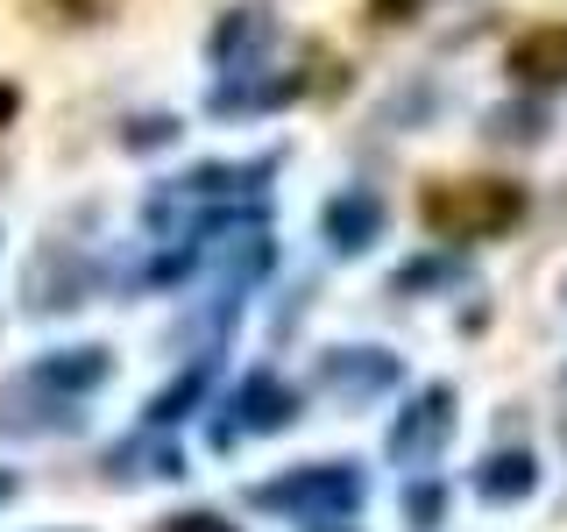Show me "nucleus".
<instances>
[{
	"mask_svg": "<svg viewBox=\"0 0 567 532\" xmlns=\"http://www.w3.org/2000/svg\"><path fill=\"white\" fill-rule=\"evenodd\" d=\"M419 221L440 242H489L525 221V185L511 177H433L419 192Z\"/></svg>",
	"mask_w": 567,
	"mask_h": 532,
	"instance_id": "1",
	"label": "nucleus"
},
{
	"mask_svg": "<svg viewBox=\"0 0 567 532\" xmlns=\"http://www.w3.org/2000/svg\"><path fill=\"white\" fill-rule=\"evenodd\" d=\"M362 469L354 461H306V469H284L270 475V483H256L248 490V504L256 511H284V519H298V525H341L362 511Z\"/></svg>",
	"mask_w": 567,
	"mask_h": 532,
	"instance_id": "2",
	"label": "nucleus"
},
{
	"mask_svg": "<svg viewBox=\"0 0 567 532\" xmlns=\"http://www.w3.org/2000/svg\"><path fill=\"white\" fill-rule=\"evenodd\" d=\"M284 426H298V390L284 383L277 369H248L235 383L227 419H213V454H227L241 433H284Z\"/></svg>",
	"mask_w": 567,
	"mask_h": 532,
	"instance_id": "3",
	"label": "nucleus"
},
{
	"mask_svg": "<svg viewBox=\"0 0 567 532\" xmlns=\"http://www.w3.org/2000/svg\"><path fill=\"white\" fill-rule=\"evenodd\" d=\"M0 433H22V440H50V433H85V412L79 398H64V390H50L43 377H14L0 390Z\"/></svg>",
	"mask_w": 567,
	"mask_h": 532,
	"instance_id": "4",
	"label": "nucleus"
},
{
	"mask_svg": "<svg viewBox=\"0 0 567 532\" xmlns=\"http://www.w3.org/2000/svg\"><path fill=\"white\" fill-rule=\"evenodd\" d=\"M93 284H100V270L79 256V248L50 242V248H35V263H29V277H22V306L29 313H71V306L93 298Z\"/></svg>",
	"mask_w": 567,
	"mask_h": 532,
	"instance_id": "5",
	"label": "nucleus"
},
{
	"mask_svg": "<svg viewBox=\"0 0 567 532\" xmlns=\"http://www.w3.org/2000/svg\"><path fill=\"white\" fill-rule=\"evenodd\" d=\"M454 440V390L447 383H425L412 405L398 412V426H390V461H404V469H425L440 448Z\"/></svg>",
	"mask_w": 567,
	"mask_h": 532,
	"instance_id": "6",
	"label": "nucleus"
},
{
	"mask_svg": "<svg viewBox=\"0 0 567 532\" xmlns=\"http://www.w3.org/2000/svg\"><path fill=\"white\" fill-rule=\"evenodd\" d=\"M404 377V362L390 348H333L319 355V383L333 390V398H377V390H390Z\"/></svg>",
	"mask_w": 567,
	"mask_h": 532,
	"instance_id": "7",
	"label": "nucleus"
},
{
	"mask_svg": "<svg viewBox=\"0 0 567 532\" xmlns=\"http://www.w3.org/2000/svg\"><path fill=\"white\" fill-rule=\"evenodd\" d=\"M319 235H327L333 256H362L369 242L383 235V200L369 185H348V192H333L327 213H319Z\"/></svg>",
	"mask_w": 567,
	"mask_h": 532,
	"instance_id": "8",
	"label": "nucleus"
},
{
	"mask_svg": "<svg viewBox=\"0 0 567 532\" xmlns=\"http://www.w3.org/2000/svg\"><path fill=\"white\" fill-rule=\"evenodd\" d=\"M270 43H277V22L262 8H227L220 22H213V35H206V58L220 71H256Z\"/></svg>",
	"mask_w": 567,
	"mask_h": 532,
	"instance_id": "9",
	"label": "nucleus"
},
{
	"mask_svg": "<svg viewBox=\"0 0 567 532\" xmlns=\"http://www.w3.org/2000/svg\"><path fill=\"white\" fill-rule=\"evenodd\" d=\"M511 79L518 85H567V22H539L511 43Z\"/></svg>",
	"mask_w": 567,
	"mask_h": 532,
	"instance_id": "10",
	"label": "nucleus"
},
{
	"mask_svg": "<svg viewBox=\"0 0 567 532\" xmlns=\"http://www.w3.org/2000/svg\"><path fill=\"white\" fill-rule=\"evenodd\" d=\"M29 377H43L50 390H64V398H93V390L114 377V355L106 348H58V355H35Z\"/></svg>",
	"mask_w": 567,
	"mask_h": 532,
	"instance_id": "11",
	"label": "nucleus"
},
{
	"mask_svg": "<svg viewBox=\"0 0 567 532\" xmlns=\"http://www.w3.org/2000/svg\"><path fill=\"white\" fill-rule=\"evenodd\" d=\"M532 490H539L532 448H496V454L475 461V497H483V504H525Z\"/></svg>",
	"mask_w": 567,
	"mask_h": 532,
	"instance_id": "12",
	"label": "nucleus"
},
{
	"mask_svg": "<svg viewBox=\"0 0 567 532\" xmlns=\"http://www.w3.org/2000/svg\"><path fill=\"white\" fill-rule=\"evenodd\" d=\"M262 177H277V156H256V164H199L177 177V200H241V192H262Z\"/></svg>",
	"mask_w": 567,
	"mask_h": 532,
	"instance_id": "13",
	"label": "nucleus"
},
{
	"mask_svg": "<svg viewBox=\"0 0 567 532\" xmlns=\"http://www.w3.org/2000/svg\"><path fill=\"white\" fill-rule=\"evenodd\" d=\"M135 475H185L177 440H164V426H142V440L106 454V483H135Z\"/></svg>",
	"mask_w": 567,
	"mask_h": 532,
	"instance_id": "14",
	"label": "nucleus"
},
{
	"mask_svg": "<svg viewBox=\"0 0 567 532\" xmlns=\"http://www.w3.org/2000/svg\"><path fill=\"white\" fill-rule=\"evenodd\" d=\"M206 383H213V362H206V355H199V362H192L185 377H171V383L156 390L150 405H142V426H164V433H171L177 419H192V405L206 398Z\"/></svg>",
	"mask_w": 567,
	"mask_h": 532,
	"instance_id": "15",
	"label": "nucleus"
},
{
	"mask_svg": "<svg viewBox=\"0 0 567 532\" xmlns=\"http://www.w3.org/2000/svg\"><path fill=\"white\" fill-rule=\"evenodd\" d=\"M539 129H546V121L532 114V106H496V114H489L496 142H539Z\"/></svg>",
	"mask_w": 567,
	"mask_h": 532,
	"instance_id": "16",
	"label": "nucleus"
},
{
	"mask_svg": "<svg viewBox=\"0 0 567 532\" xmlns=\"http://www.w3.org/2000/svg\"><path fill=\"white\" fill-rule=\"evenodd\" d=\"M440 504H447L440 483H412V490H404V519H412V532H433L440 525Z\"/></svg>",
	"mask_w": 567,
	"mask_h": 532,
	"instance_id": "17",
	"label": "nucleus"
},
{
	"mask_svg": "<svg viewBox=\"0 0 567 532\" xmlns=\"http://www.w3.org/2000/svg\"><path fill=\"white\" fill-rule=\"evenodd\" d=\"M128 150H164V142H177V114H142V121H128Z\"/></svg>",
	"mask_w": 567,
	"mask_h": 532,
	"instance_id": "18",
	"label": "nucleus"
},
{
	"mask_svg": "<svg viewBox=\"0 0 567 532\" xmlns=\"http://www.w3.org/2000/svg\"><path fill=\"white\" fill-rule=\"evenodd\" d=\"M447 277H461V263H404L398 277H390V291H425V284H447Z\"/></svg>",
	"mask_w": 567,
	"mask_h": 532,
	"instance_id": "19",
	"label": "nucleus"
},
{
	"mask_svg": "<svg viewBox=\"0 0 567 532\" xmlns=\"http://www.w3.org/2000/svg\"><path fill=\"white\" fill-rule=\"evenodd\" d=\"M121 0H50V22H71V29H85V22H106Z\"/></svg>",
	"mask_w": 567,
	"mask_h": 532,
	"instance_id": "20",
	"label": "nucleus"
},
{
	"mask_svg": "<svg viewBox=\"0 0 567 532\" xmlns=\"http://www.w3.org/2000/svg\"><path fill=\"white\" fill-rule=\"evenodd\" d=\"M156 532H235L227 519H213V511H177V519H164Z\"/></svg>",
	"mask_w": 567,
	"mask_h": 532,
	"instance_id": "21",
	"label": "nucleus"
},
{
	"mask_svg": "<svg viewBox=\"0 0 567 532\" xmlns=\"http://www.w3.org/2000/svg\"><path fill=\"white\" fill-rule=\"evenodd\" d=\"M419 14V0H369V22L377 29H390V22H412Z\"/></svg>",
	"mask_w": 567,
	"mask_h": 532,
	"instance_id": "22",
	"label": "nucleus"
},
{
	"mask_svg": "<svg viewBox=\"0 0 567 532\" xmlns=\"http://www.w3.org/2000/svg\"><path fill=\"white\" fill-rule=\"evenodd\" d=\"M14 114H22V85H14V79H0V129H8Z\"/></svg>",
	"mask_w": 567,
	"mask_h": 532,
	"instance_id": "23",
	"label": "nucleus"
},
{
	"mask_svg": "<svg viewBox=\"0 0 567 532\" xmlns=\"http://www.w3.org/2000/svg\"><path fill=\"white\" fill-rule=\"evenodd\" d=\"M8 497H14V475H8V469H0V504H8Z\"/></svg>",
	"mask_w": 567,
	"mask_h": 532,
	"instance_id": "24",
	"label": "nucleus"
},
{
	"mask_svg": "<svg viewBox=\"0 0 567 532\" xmlns=\"http://www.w3.org/2000/svg\"><path fill=\"white\" fill-rule=\"evenodd\" d=\"M312 532H333V525H312Z\"/></svg>",
	"mask_w": 567,
	"mask_h": 532,
	"instance_id": "25",
	"label": "nucleus"
}]
</instances>
